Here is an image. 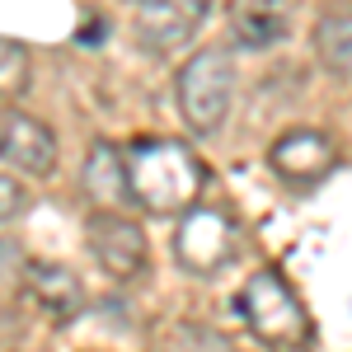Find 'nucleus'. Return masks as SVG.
Wrapping results in <instances>:
<instances>
[{"label": "nucleus", "mask_w": 352, "mask_h": 352, "mask_svg": "<svg viewBox=\"0 0 352 352\" xmlns=\"http://www.w3.org/2000/svg\"><path fill=\"white\" fill-rule=\"evenodd\" d=\"M179 343H184V352H230V343L221 338L217 329H202V324H188L179 333Z\"/></svg>", "instance_id": "14"}, {"label": "nucleus", "mask_w": 352, "mask_h": 352, "mask_svg": "<svg viewBox=\"0 0 352 352\" xmlns=\"http://www.w3.org/2000/svg\"><path fill=\"white\" fill-rule=\"evenodd\" d=\"M122 164H127V197L151 217H184L207 188L202 160L169 136L136 141L132 151H122Z\"/></svg>", "instance_id": "1"}, {"label": "nucleus", "mask_w": 352, "mask_h": 352, "mask_svg": "<svg viewBox=\"0 0 352 352\" xmlns=\"http://www.w3.org/2000/svg\"><path fill=\"white\" fill-rule=\"evenodd\" d=\"M174 99L179 113L197 136H212L226 122V113L235 104V61L221 47H202L179 66V80H174Z\"/></svg>", "instance_id": "3"}, {"label": "nucleus", "mask_w": 352, "mask_h": 352, "mask_svg": "<svg viewBox=\"0 0 352 352\" xmlns=\"http://www.w3.org/2000/svg\"><path fill=\"white\" fill-rule=\"evenodd\" d=\"M80 184H85V197H89L99 212H118L122 202H132V197H127V164H122V151H118L113 141H94V146H89Z\"/></svg>", "instance_id": "10"}, {"label": "nucleus", "mask_w": 352, "mask_h": 352, "mask_svg": "<svg viewBox=\"0 0 352 352\" xmlns=\"http://www.w3.org/2000/svg\"><path fill=\"white\" fill-rule=\"evenodd\" d=\"M207 19V0H141L136 10V43L146 52H169L188 43Z\"/></svg>", "instance_id": "8"}, {"label": "nucleus", "mask_w": 352, "mask_h": 352, "mask_svg": "<svg viewBox=\"0 0 352 352\" xmlns=\"http://www.w3.org/2000/svg\"><path fill=\"white\" fill-rule=\"evenodd\" d=\"M268 169L292 188H310L338 169V146L320 127H292L268 146Z\"/></svg>", "instance_id": "6"}, {"label": "nucleus", "mask_w": 352, "mask_h": 352, "mask_svg": "<svg viewBox=\"0 0 352 352\" xmlns=\"http://www.w3.org/2000/svg\"><path fill=\"white\" fill-rule=\"evenodd\" d=\"M24 282H28V296L38 300L52 320H76L85 310V287L80 277L71 268H61V263H28L24 268Z\"/></svg>", "instance_id": "9"}, {"label": "nucleus", "mask_w": 352, "mask_h": 352, "mask_svg": "<svg viewBox=\"0 0 352 352\" xmlns=\"http://www.w3.org/2000/svg\"><path fill=\"white\" fill-rule=\"evenodd\" d=\"M85 244H89V258L99 263V272H109L113 282H132L146 272V230L122 212H89L85 221Z\"/></svg>", "instance_id": "5"}, {"label": "nucleus", "mask_w": 352, "mask_h": 352, "mask_svg": "<svg viewBox=\"0 0 352 352\" xmlns=\"http://www.w3.org/2000/svg\"><path fill=\"white\" fill-rule=\"evenodd\" d=\"M136 5H141V0H136Z\"/></svg>", "instance_id": "16"}, {"label": "nucleus", "mask_w": 352, "mask_h": 352, "mask_svg": "<svg viewBox=\"0 0 352 352\" xmlns=\"http://www.w3.org/2000/svg\"><path fill=\"white\" fill-rule=\"evenodd\" d=\"M315 56L329 76L352 80V10H329L315 24Z\"/></svg>", "instance_id": "12"}, {"label": "nucleus", "mask_w": 352, "mask_h": 352, "mask_svg": "<svg viewBox=\"0 0 352 352\" xmlns=\"http://www.w3.org/2000/svg\"><path fill=\"white\" fill-rule=\"evenodd\" d=\"M0 160L28 179H47L56 169V136L24 109H0Z\"/></svg>", "instance_id": "7"}, {"label": "nucleus", "mask_w": 352, "mask_h": 352, "mask_svg": "<svg viewBox=\"0 0 352 352\" xmlns=\"http://www.w3.org/2000/svg\"><path fill=\"white\" fill-rule=\"evenodd\" d=\"M240 254V226L230 212L221 207H188L179 217V230H174V258L179 268L192 272V277H212L221 272L230 258Z\"/></svg>", "instance_id": "4"}, {"label": "nucleus", "mask_w": 352, "mask_h": 352, "mask_svg": "<svg viewBox=\"0 0 352 352\" xmlns=\"http://www.w3.org/2000/svg\"><path fill=\"white\" fill-rule=\"evenodd\" d=\"M19 212H24V188H19L10 174H0V230L19 217Z\"/></svg>", "instance_id": "15"}, {"label": "nucleus", "mask_w": 352, "mask_h": 352, "mask_svg": "<svg viewBox=\"0 0 352 352\" xmlns=\"http://www.w3.org/2000/svg\"><path fill=\"white\" fill-rule=\"evenodd\" d=\"M235 305H240L244 329H249L258 343H268V348L305 352L310 343H315V324H310V315H305V305H300L296 287H292L277 268L254 272V277L240 287Z\"/></svg>", "instance_id": "2"}, {"label": "nucleus", "mask_w": 352, "mask_h": 352, "mask_svg": "<svg viewBox=\"0 0 352 352\" xmlns=\"http://www.w3.org/2000/svg\"><path fill=\"white\" fill-rule=\"evenodd\" d=\"M230 33H235V43L244 52H268V47H277L287 38V14H282L277 0H249V5L235 10Z\"/></svg>", "instance_id": "11"}, {"label": "nucleus", "mask_w": 352, "mask_h": 352, "mask_svg": "<svg viewBox=\"0 0 352 352\" xmlns=\"http://www.w3.org/2000/svg\"><path fill=\"white\" fill-rule=\"evenodd\" d=\"M33 80V66H28V47L14 38H0V99H19Z\"/></svg>", "instance_id": "13"}]
</instances>
